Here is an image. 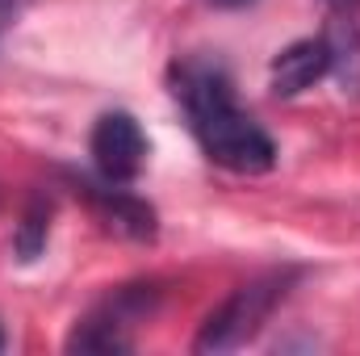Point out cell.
Returning a JSON list of instances; mask_svg holds the SVG:
<instances>
[{"instance_id": "1", "label": "cell", "mask_w": 360, "mask_h": 356, "mask_svg": "<svg viewBox=\"0 0 360 356\" xmlns=\"http://www.w3.org/2000/svg\"><path fill=\"white\" fill-rule=\"evenodd\" d=\"M188 126H193V139L201 143L205 160H214L226 172L260 177V172H269L276 164V143L235 105V96L231 101H214L205 109H193Z\"/></svg>"}, {"instance_id": "10", "label": "cell", "mask_w": 360, "mask_h": 356, "mask_svg": "<svg viewBox=\"0 0 360 356\" xmlns=\"http://www.w3.org/2000/svg\"><path fill=\"white\" fill-rule=\"evenodd\" d=\"M327 4H331V8H335L340 17H352V13L360 8V0H327Z\"/></svg>"}, {"instance_id": "6", "label": "cell", "mask_w": 360, "mask_h": 356, "mask_svg": "<svg viewBox=\"0 0 360 356\" xmlns=\"http://www.w3.org/2000/svg\"><path fill=\"white\" fill-rule=\"evenodd\" d=\"M168 84H172V96L184 105V113L193 109H205L214 101H231V76L218 68V63H205V59H184V63H172L168 72Z\"/></svg>"}, {"instance_id": "12", "label": "cell", "mask_w": 360, "mask_h": 356, "mask_svg": "<svg viewBox=\"0 0 360 356\" xmlns=\"http://www.w3.org/2000/svg\"><path fill=\"white\" fill-rule=\"evenodd\" d=\"M17 4H21V0H0V13H13Z\"/></svg>"}, {"instance_id": "7", "label": "cell", "mask_w": 360, "mask_h": 356, "mask_svg": "<svg viewBox=\"0 0 360 356\" xmlns=\"http://www.w3.org/2000/svg\"><path fill=\"white\" fill-rule=\"evenodd\" d=\"M126 327H130V323H126L109 302H101L96 310H89V314L72 327V336L63 340V348H68V352H126V348H134V340H130Z\"/></svg>"}, {"instance_id": "4", "label": "cell", "mask_w": 360, "mask_h": 356, "mask_svg": "<svg viewBox=\"0 0 360 356\" xmlns=\"http://www.w3.org/2000/svg\"><path fill=\"white\" fill-rule=\"evenodd\" d=\"M76 193H84L89 197V205L101 214V222L109 227V231H117V235H126V239H139V243H151L155 239V210L147 205V201H139L134 193H126L122 184H92V180L76 177Z\"/></svg>"}, {"instance_id": "8", "label": "cell", "mask_w": 360, "mask_h": 356, "mask_svg": "<svg viewBox=\"0 0 360 356\" xmlns=\"http://www.w3.org/2000/svg\"><path fill=\"white\" fill-rule=\"evenodd\" d=\"M327 51H331V72L340 76V89L360 96V30L352 17H340L327 30Z\"/></svg>"}, {"instance_id": "2", "label": "cell", "mask_w": 360, "mask_h": 356, "mask_svg": "<svg viewBox=\"0 0 360 356\" xmlns=\"http://www.w3.org/2000/svg\"><path fill=\"white\" fill-rule=\"evenodd\" d=\"M293 276H297V272L285 268V272H264V276L239 285V289L201 323V331H197V340H193V352H235V348H243L248 340H256V331L269 323V314L281 306V298L289 293Z\"/></svg>"}, {"instance_id": "5", "label": "cell", "mask_w": 360, "mask_h": 356, "mask_svg": "<svg viewBox=\"0 0 360 356\" xmlns=\"http://www.w3.org/2000/svg\"><path fill=\"white\" fill-rule=\"evenodd\" d=\"M331 72L327 38H297L269 63V84L276 96H297Z\"/></svg>"}, {"instance_id": "9", "label": "cell", "mask_w": 360, "mask_h": 356, "mask_svg": "<svg viewBox=\"0 0 360 356\" xmlns=\"http://www.w3.org/2000/svg\"><path fill=\"white\" fill-rule=\"evenodd\" d=\"M51 214H55V205H51V197H42V193L30 197V205L21 210V222H17V231H13V252H17L21 265H30V260L42 256L46 235H51Z\"/></svg>"}, {"instance_id": "13", "label": "cell", "mask_w": 360, "mask_h": 356, "mask_svg": "<svg viewBox=\"0 0 360 356\" xmlns=\"http://www.w3.org/2000/svg\"><path fill=\"white\" fill-rule=\"evenodd\" d=\"M0 348H4V331H0Z\"/></svg>"}, {"instance_id": "3", "label": "cell", "mask_w": 360, "mask_h": 356, "mask_svg": "<svg viewBox=\"0 0 360 356\" xmlns=\"http://www.w3.org/2000/svg\"><path fill=\"white\" fill-rule=\"evenodd\" d=\"M89 151H92V164H96L101 180L130 184V180L143 172V164H147V134L134 122V113L113 109V113H101L96 117Z\"/></svg>"}, {"instance_id": "11", "label": "cell", "mask_w": 360, "mask_h": 356, "mask_svg": "<svg viewBox=\"0 0 360 356\" xmlns=\"http://www.w3.org/2000/svg\"><path fill=\"white\" fill-rule=\"evenodd\" d=\"M214 8H248V4H256V0H210Z\"/></svg>"}]
</instances>
